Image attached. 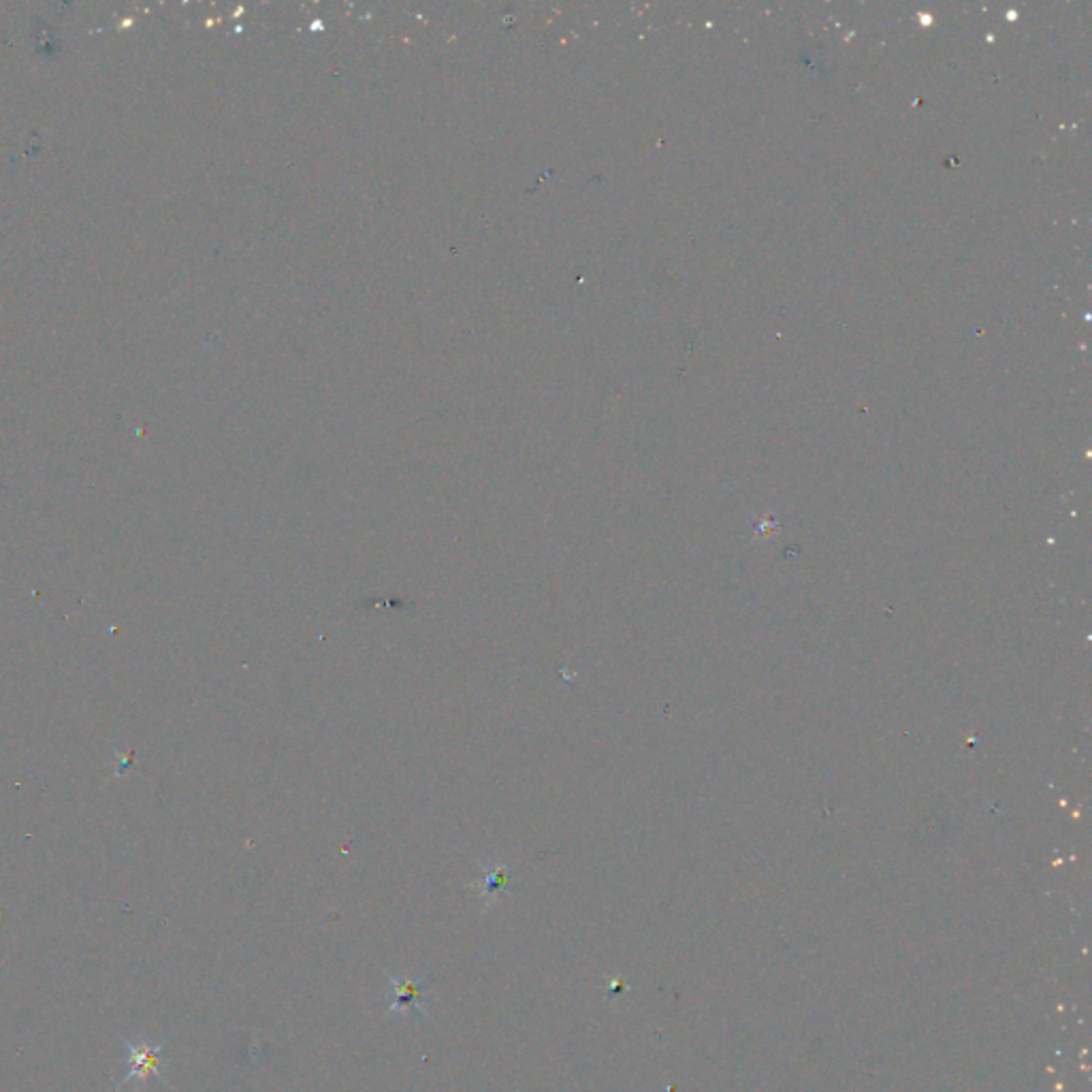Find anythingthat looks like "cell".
Returning <instances> with one entry per match:
<instances>
[{"label": "cell", "mask_w": 1092, "mask_h": 1092, "mask_svg": "<svg viewBox=\"0 0 1092 1092\" xmlns=\"http://www.w3.org/2000/svg\"><path fill=\"white\" fill-rule=\"evenodd\" d=\"M120 1044L126 1047V1061H129V1073L124 1075V1078L118 1079V1082L114 1084V1090L124 1088L126 1084H135L137 1088H146V1084L152 1078H157L160 1084H165L167 1088H171V1082L167 1078H165L163 1073V1064H165V1047L167 1044H152V1041L148 1039H126V1037H120Z\"/></svg>", "instance_id": "cell-1"}, {"label": "cell", "mask_w": 1092, "mask_h": 1092, "mask_svg": "<svg viewBox=\"0 0 1092 1092\" xmlns=\"http://www.w3.org/2000/svg\"><path fill=\"white\" fill-rule=\"evenodd\" d=\"M391 992H393L391 1012H399V1013L420 1012V1009H425L427 1003H429V999H427V990L417 979L391 978Z\"/></svg>", "instance_id": "cell-2"}]
</instances>
